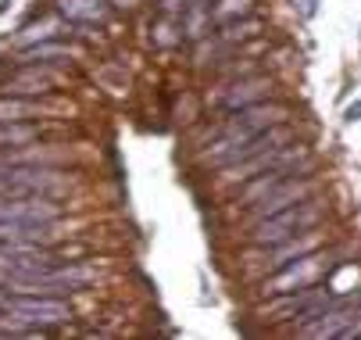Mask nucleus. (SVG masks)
Segmentation results:
<instances>
[{
  "label": "nucleus",
  "mask_w": 361,
  "mask_h": 340,
  "mask_svg": "<svg viewBox=\"0 0 361 340\" xmlns=\"http://www.w3.org/2000/svg\"><path fill=\"white\" fill-rule=\"evenodd\" d=\"M279 122H290V108H286V104H276V101H269V104L257 101V104H250V108L229 111L226 126L219 129V140L212 143V147L200 151V162L219 169L222 158H226L233 147H240L243 140H250V136H257V133H265V129H272V126H279Z\"/></svg>",
  "instance_id": "obj_1"
},
{
  "label": "nucleus",
  "mask_w": 361,
  "mask_h": 340,
  "mask_svg": "<svg viewBox=\"0 0 361 340\" xmlns=\"http://www.w3.org/2000/svg\"><path fill=\"white\" fill-rule=\"evenodd\" d=\"M326 219V205L322 198H304L283 212H272L265 219H257L247 226V244L250 248H265V244H279V240H290V236H300L307 229H319V222Z\"/></svg>",
  "instance_id": "obj_2"
},
{
  "label": "nucleus",
  "mask_w": 361,
  "mask_h": 340,
  "mask_svg": "<svg viewBox=\"0 0 361 340\" xmlns=\"http://www.w3.org/2000/svg\"><path fill=\"white\" fill-rule=\"evenodd\" d=\"M72 176L58 165H0V193L8 198H68Z\"/></svg>",
  "instance_id": "obj_3"
},
{
  "label": "nucleus",
  "mask_w": 361,
  "mask_h": 340,
  "mask_svg": "<svg viewBox=\"0 0 361 340\" xmlns=\"http://www.w3.org/2000/svg\"><path fill=\"white\" fill-rule=\"evenodd\" d=\"M329 255L319 248V251H307V255H300V258H293V262H286L283 269H276V272H269V276H262V294L265 298H279V294H290V290H300V286H312V283H319L322 276H326V269H329Z\"/></svg>",
  "instance_id": "obj_4"
},
{
  "label": "nucleus",
  "mask_w": 361,
  "mask_h": 340,
  "mask_svg": "<svg viewBox=\"0 0 361 340\" xmlns=\"http://www.w3.org/2000/svg\"><path fill=\"white\" fill-rule=\"evenodd\" d=\"M322 248V233L319 229H307L300 236H290V240H279V244H265V248H250L247 251V272L250 276H269L276 269H283L286 262L307 255V251H319Z\"/></svg>",
  "instance_id": "obj_5"
},
{
  "label": "nucleus",
  "mask_w": 361,
  "mask_h": 340,
  "mask_svg": "<svg viewBox=\"0 0 361 340\" xmlns=\"http://www.w3.org/2000/svg\"><path fill=\"white\" fill-rule=\"evenodd\" d=\"M312 172H315V169L283 179L279 186H272L269 193H262V198H257L250 208H243L247 226L257 222V219H265V215H272V212H283V208H290V205H297V201H304V198H315V193L322 190V183H319V176H312Z\"/></svg>",
  "instance_id": "obj_6"
},
{
  "label": "nucleus",
  "mask_w": 361,
  "mask_h": 340,
  "mask_svg": "<svg viewBox=\"0 0 361 340\" xmlns=\"http://www.w3.org/2000/svg\"><path fill=\"white\" fill-rule=\"evenodd\" d=\"M312 162V151H307V143H286V147H272V151H262L247 162H236V165H226L222 176H219V186H240L247 183L250 176L265 172V169H279V165H307Z\"/></svg>",
  "instance_id": "obj_7"
},
{
  "label": "nucleus",
  "mask_w": 361,
  "mask_h": 340,
  "mask_svg": "<svg viewBox=\"0 0 361 340\" xmlns=\"http://www.w3.org/2000/svg\"><path fill=\"white\" fill-rule=\"evenodd\" d=\"M61 205L54 198H8L0 193V222H58Z\"/></svg>",
  "instance_id": "obj_8"
},
{
  "label": "nucleus",
  "mask_w": 361,
  "mask_h": 340,
  "mask_svg": "<svg viewBox=\"0 0 361 340\" xmlns=\"http://www.w3.org/2000/svg\"><path fill=\"white\" fill-rule=\"evenodd\" d=\"M293 140H297V133H293L286 122H279V126H272V129H265V133H257V136L243 140L240 147H233V151L222 158V165H219V169L236 165V162H247V158L262 154V151H272V147H286V143H293Z\"/></svg>",
  "instance_id": "obj_9"
},
{
  "label": "nucleus",
  "mask_w": 361,
  "mask_h": 340,
  "mask_svg": "<svg viewBox=\"0 0 361 340\" xmlns=\"http://www.w3.org/2000/svg\"><path fill=\"white\" fill-rule=\"evenodd\" d=\"M269 93H272V79L269 75H247V79H240V83H233V86L222 90L219 108L229 115V111H240V108H250L257 101H265Z\"/></svg>",
  "instance_id": "obj_10"
},
{
  "label": "nucleus",
  "mask_w": 361,
  "mask_h": 340,
  "mask_svg": "<svg viewBox=\"0 0 361 340\" xmlns=\"http://www.w3.org/2000/svg\"><path fill=\"white\" fill-rule=\"evenodd\" d=\"M58 86V72L50 68H39V65H22L8 83H4V93L11 97H43Z\"/></svg>",
  "instance_id": "obj_11"
},
{
  "label": "nucleus",
  "mask_w": 361,
  "mask_h": 340,
  "mask_svg": "<svg viewBox=\"0 0 361 340\" xmlns=\"http://www.w3.org/2000/svg\"><path fill=\"white\" fill-rule=\"evenodd\" d=\"M54 4H58V15L75 25H104L111 18L108 0H54Z\"/></svg>",
  "instance_id": "obj_12"
},
{
  "label": "nucleus",
  "mask_w": 361,
  "mask_h": 340,
  "mask_svg": "<svg viewBox=\"0 0 361 340\" xmlns=\"http://www.w3.org/2000/svg\"><path fill=\"white\" fill-rule=\"evenodd\" d=\"M75 51L68 43H54V40H39L18 51V65H50V61H72Z\"/></svg>",
  "instance_id": "obj_13"
},
{
  "label": "nucleus",
  "mask_w": 361,
  "mask_h": 340,
  "mask_svg": "<svg viewBox=\"0 0 361 340\" xmlns=\"http://www.w3.org/2000/svg\"><path fill=\"white\" fill-rule=\"evenodd\" d=\"M43 133L39 126H25V122H0V151L8 147H25V143H36Z\"/></svg>",
  "instance_id": "obj_14"
},
{
  "label": "nucleus",
  "mask_w": 361,
  "mask_h": 340,
  "mask_svg": "<svg viewBox=\"0 0 361 340\" xmlns=\"http://www.w3.org/2000/svg\"><path fill=\"white\" fill-rule=\"evenodd\" d=\"M43 108L36 101H22V97H4L0 101V122H25V119H39Z\"/></svg>",
  "instance_id": "obj_15"
},
{
  "label": "nucleus",
  "mask_w": 361,
  "mask_h": 340,
  "mask_svg": "<svg viewBox=\"0 0 361 340\" xmlns=\"http://www.w3.org/2000/svg\"><path fill=\"white\" fill-rule=\"evenodd\" d=\"M247 11H250V0H219L215 11H212V18H215V22H229V18L247 15Z\"/></svg>",
  "instance_id": "obj_16"
},
{
  "label": "nucleus",
  "mask_w": 361,
  "mask_h": 340,
  "mask_svg": "<svg viewBox=\"0 0 361 340\" xmlns=\"http://www.w3.org/2000/svg\"><path fill=\"white\" fill-rule=\"evenodd\" d=\"M340 336H343V340H347V336H361V305L354 308V315H350V322L340 329Z\"/></svg>",
  "instance_id": "obj_17"
},
{
  "label": "nucleus",
  "mask_w": 361,
  "mask_h": 340,
  "mask_svg": "<svg viewBox=\"0 0 361 340\" xmlns=\"http://www.w3.org/2000/svg\"><path fill=\"white\" fill-rule=\"evenodd\" d=\"M347 119H361V104H354V108L347 111Z\"/></svg>",
  "instance_id": "obj_18"
},
{
  "label": "nucleus",
  "mask_w": 361,
  "mask_h": 340,
  "mask_svg": "<svg viewBox=\"0 0 361 340\" xmlns=\"http://www.w3.org/2000/svg\"><path fill=\"white\" fill-rule=\"evenodd\" d=\"M4 308H8V294L0 290V315H4Z\"/></svg>",
  "instance_id": "obj_19"
}]
</instances>
